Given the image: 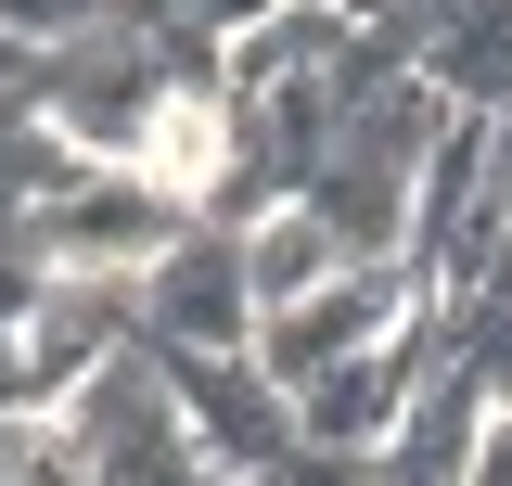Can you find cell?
<instances>
[{
  "label": "cell",
  "mask_w": 512,
  "mask_h": 486,
  "mask_svg": "<svg viewBox=\"0 0 512 486\" xmlns=\"http://www.w3.org/2000/svg\"><path fill=\"white\" fill-rule=\"evenodd\" d=\"M0 435H13V423H0Z\"/></svg>",
  "instance_id": "obj_14"
},
{
  "label": "cell",
  "mask_w": 512,
  "mask_h": 486,
  "mask_svg": "<svg viewBox=\"0 0 512 486\" xmlns=\"http://www.w3.org/2000/svg\"><path fill=\"white\" fill-rule=\"evenodd\" d=\"M26 90H39V52H26V39H0V103H26Z\"/></svg>",
  "instance_id": "obj_11"
},
{
  "label": "cell",
  "mask_w": 512,
  "mask_h": 486,
  "mask_svg": "<svg viewBox=\"0 0 512 486\" xmlns=\"http://www.w3.org/2000/svg\"><path fill=\"white\" fill-rule=\"evenodd\" d=\"M167 384H180L192 435H205V461H218L231 486L282 474V461L308 448V423H295V397H282V384H269L256 359H167Z\"/></svg>",
  "instance_id": "obj_6"
},
{
  "label": "cell",
  "mask_w": 512,
  "mask_h": 486,
  "mask_svg": "<svg viewBox=\"0 0 512 486\" xmlns=\"http://www.w3.org/2000/svg\"><path fill=\"white\" fill-rule=\"evenodd\" d=\"M448 128H461V103H436V90H423V77L372 39V52L346 64L333 154H320V180L295 192V205H320L359 256H410V205H423V167H436Z\"/></svg>",
  "instance_id": "obj_1"
},
{
  "label": "cell",
  "mask_w": 512,
  "mask_h": 486,
  "mask_svg": "<svg viewBox=\"0 0 512 486\" xmlns=\"http://www.w3.org/2000/svg\"><path fill=\"white\" fill-rule=\"evenodd\" d=\"M346 13H359V26H384V13H397V0H346Z\"/></svg>",
  "instance_id": "obj_13"
},
{
  "label": "cell",
  "mask_w": 512,
  "mask_h": 486,
  "mask_svg": "<svg viewBox=\"0 0 512 486\" xmlns=\"http://www.w3.org/2000/svg\"><path fill=\"white\" fill-rule=\"evenodd\" d=\"M474 486H512V410L487 423V461H474Z\"/></svg>",
  "instance_id": "obj_12"
},
{
  "label": "cell",
  "mask_w": 512,
  "mask_h": 486,
  "mask_svg": "<svg viewBox=\"0 0 512 486\" xmlns=\"http://www.w3.org/2000/svg\"><path fill=\"white\" fill-rule=\"evenodd\" d=\"M180 231H192V218L141 180V167H77L13 243H26L39 269H64V282H154V256H167Z\"/></svg>",
  "instance_id": "obj_2"
},
{
  "label": "cell",
  "mask_w": 512,
  "mask_h": 486,
  "mask_svg": "<svg viewBox=\"0 0 512 486\" xmlns=\"http://www.w3.org/2000/svg\"><path fill=\"white\" fill-rule=\"evenodd\" d=\"M448 359L487 384V410H512V256L474 269V282L448 295Z\"/></svg>",
  "instance_id": "obj_8"
},
{
  "label": "cell",
  "mask_w": 512,
  "mask_h": 486,
  "mask_svg": "<svg viewBox=\"0 0 512 486\" xmlns=\"http://www.w3.org/2000/svg\"><path fill=\"white\" fill-rule=\"evenodd\" d=\"M103 13H116V0H0V39H26V52L52 64V52H77Z\"/></svg>",
  "instance_id": "obj_9"
},
{
  "label": "cell",
  "mask_w": 512,
  "mask_h": 486,
  "mask_svg": "<svg viewBox=\"0 0 512 486\" xmlns=\"http://www.w3.org/2000/svg\"><path fill=\"white\" fill-rule=\"evenodd\" d=\"M256 269H244V218H192L154 282H141V346L154 359H256Z\"/></svg>",
  "instance_id": "obj_3"
},
{
  "label": "cell",
  "mask_w": 512,
  "mask_h": 486,
  "mask_svg": "<svg viewBox=\"0 0 512 486\" xmlns=\"http://www.w3.org/2000/svg\"><path fill=\"white\" fill-rule=\"evenodd\" d=\"M372 39L410 64L436 103H461V116H512V0H397Z\"/></svg>",
  "instance_id": "obj_5"
},
{
  "label": "cell",
  "mask_w": 512,
  "mask_h": 486,
  "mask_svg": "<svg viewBox=\"0 0 512 486\" xmlns=\"http://www.w3.org/2000/svg\"><path fill=\"white\" fill-rule=\"evenodd\" d=\"M423 307H436V295L410 282V256H359L346 282H320L308 307H282V320L256 333V371H269L282 397H308L320 371H359V359H384V346H397V333H410Z\"/></svg>",
  "instance_id": "obj_4"
},
{
  "label": "cell",
  "mask_w": 512,
  "mask_h": 486,
  "mask_svg": "<svg viewBox=\"0 0 512 486\" xmlns=\"http://www.w3.org/2000/svg\"><path fill=\"white\" fill-rule=\"evenodd\" d=\"M244 269H256V307L282 320V307H308L320 282H346V269H359V243L333 231L320 205H269V218H244ZM269 320H256V333H269Z\"/></svg>",
  "instance_id": "obj_7"
},
{
  "label": "cell",
  "mask_w": 512,
  "mask_h": 486,
  "mask_svg": "<svg viewBox=\"0 0 512 486\" xmlns=\"http://www.w3.org/2000/svg\"><path fill=\"white\" fill-rule=\"evenodd\" d=\"M256 486H372V461H346V448H295L282 474H256Z\"/></svg>",
  "instance_id": "obj_10"
}]
</instances>
